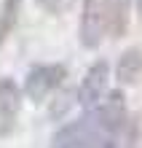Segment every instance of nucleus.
Masks as SVG:
<instances>
[{
    "label": "nucleus",
    "mask_w": 142,
    "mask_h": 148,
    "mask_svg": "<svg viewBox=\"0 0 142 148\" xmlns=\"http://www.w3.org/2000/svg\"><path fill=\"white\" fill-rule=\"evenodd\" d=\"M113 24V0H83L78 38L83 49H96Z\"/></svg>",
    "instance_id": "obj_1"
},
{
    "label": "nucleus",
    "mask_w": 142,
    "mask_h": 148,
    "mask_svg": "<svg viewBox=\"0 0 142 148\" xmlns=\"http://www.w3.org/2000/svg\"><path fill=\"white\" fill-rule=\"evenodd\" d=\"M67 75V67L65 65H38L27 73V81H24V94L30 100L40 102L46 100L54 89H59L62 81Z\"/></svg>",
    "instance_id": "obj_2"
},
{
    "label": "nucleus",
    "mask_w": 142,
    "mask_h": 148,
    "mask_svg": "<svg viewBox=\"0 0 142 148\" xmlns=\"http://www.w3.org/2000/svg\"><path fill=\"white\" fill-rule=\"evenodd\" d=\"M107 75H110V67H107L105 59H96V62L86 70L81 86H78V102H81L86 110H91L96 102L102 100L105 86H107Z\"/></svg>",
    "instance_id": "obj_3"
},
{
    "label": "nucleus",
    "mask_w": 142,
    "mask_h": 148,
    "mask_svg": "<svg viewBox=\"0 0 142 148\" xmlns=\"http://www.w3.org/2000/svg\"><path fill=\"white\" fill-rule=\"evenodd\" d=\"M22 108V92L16 81L11 78H0V137H8L16 127Z\"/></svg>",
    "instance_id": "obj_4"
},
{
    "label": "nucleus",
    "mask_w": 142,
    "mask_h": 148,
    "mask_svg": "<svg viewBox=\"0 0 142 148\" xmlns=\"http://www.w3.org/2000/svg\"><path fill=\"white\" fill-rule=\"evenodd\" d=\"M91 119L99 124V129L110 135H118L123 124H126V102H123L121 92H110L107 100H102V105L91 113Z\"/></svg>",
    "instance_id": "obj_5"
},
{
    "label": "nucleus",
    "mask_w": 142,
    "mask_h": 148,
    "mask_svg": "<svg viewBox=\"0 0 142 148\" xmlns=\"http://www.w3.org/2000/svg\"><path fill=\"white\" fill-rule=\"evenodd\" d=\"M115 78L123 86H137L142 84V51L139 49H129L123 51L118 65H115Z\"/></svg>",
    "instance_id": "obj_6"
},
{
    "label": "nucleus",
    "mask_w": 142,
    "mask_h": 148,
    "mask_svg": "<svg viewBox=\"0 0 142 148\" xmlns=\"http://www.w3.org/2000/svg\"><path fill=\"white\" fill-rule=\"evenodd\" d=\"M19 8H22V0H3V8H0V43L11 35V30L16 27Z\"/></svg>",
    "instance_id": "obj_7"
},
{
    "label": "nucleus",
    "mask_w": 142,
    "mask_h": 148,
    "mask_svg": "<svg viewBox=\"0 0 142 148\" xmlns=\"http://www.w3.org/2000/svg\"><path fill=\"white\" fill-rule=\"evenodd\" d=\"M129 27V0H113V24H110V35L121 38Z\"/></svg>",
    "instance_id": "obj_8"
},
{
    "label": "nucleus",
    "mask_w": 142,
    "mask_h": 148,
    "mask_svg": "<svg viewBox=\"0 0 142 148\" xmlns=\"http://www.w3.org/2000/svg\"><path fill=\"white\" fill-rule=\"evenodd\" d=\"M38 5L43 8V11H48V14L59 16V14H67L70 8L75 5V0H38Z\"/></svg>",
    "instance_id": "obj_9"
},
{
    "label": "nucleus",
    "mask_w": 142,
    "mask_h": 148,
    "mask_svg": "<svg viewBox=\"0 0 142 148\" xmlns=\"http://www.w3.org/2000/svg\"><path fill=\"white\" fill-rule=\"evenodd\" d=\"M137 11H139V16H142V0H137Z\"/></svg>",
    "instance_id": "obj_10"
}]
</instances>
